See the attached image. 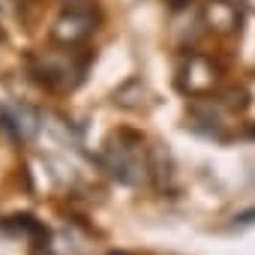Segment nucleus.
<instances>
[{
	"label": "nucleus",
	"instance_id": "nucleus-7",
	"mask_svg": "<svg viewBox=\"0 0 255 255\" xmlns=\"http://www.w3.org/2000/svg\"><path fill=\"white\" fill-rule=\"evenodd\" d=\"M3 231H12V234H33V237L45 240V228H42V222L33 219L30 213H18V216L3 219Z\"/></svg>",
	"mask_w": 255,
	"mask_h": 255
},
{
	"label": "nucleus",
	"instance_id": "nucleus-9",
	"mask_svg": "<svg viewBox=\"0 0 255 255\" xmlns=\"http://www.w3.org/2000/svg\"><path fill=\"white\" fill-rule=\"evenodd\" d=\"M168 3H174V6H177V3H183V0H168Z\"/></svg>",
	"mask_w": 255,
	"mask_h": 255
},
{
	"label": "nucleus",
	"instance_id": "nucleus-4",
	"mask_svg": "<svg viewBox=\"0 0 255 255\" xmlns=\"http://www.w3.org/2000/svg\"><path fill=\"white\" fill-rule=\"evenodd\" d=\"M93 30H96V15H93V9L69 6V9L54 21L51 39L60 42V45H78V42H84Z\"/></svg>",
	"mask_w": 255,
	"mask_h": 255
},
{
	"label": "nucleus",
	"instance_id": "nucleus-6",
	"mask_svg": "<svg viewBox=\"0 0 255 255\" xmlns=\"http://www.w3.org/2000/svg\"><path fill=\"white\" fill-rule=\"evenodd\" d=\"M3 126H9V129L18 135V138H30L36 135L39 129V117L27 108V105H12V108H3Z\"/></svg>",
	"mask_w": 255,
	"mask_h": 255
},
{
	"label": "nucleus",
	"instance_id": "nucleus-3",
	"mask_svg": "<svg viewBox=\"0 0 255 255\" xmlns=\"http://www.w3.org/2000/svg\"><path fill=\"white\" fill-rule=\"evenodd\" d=\"M177 84H180V90L189 93V96H207V93H213L216 84H219V66H216L210 57H204V54H189V57H183V63H180Z\"/></svg>",
	"mask_w": 255,
	"mask_h": 255
},
{
	"label": "nucleus",
	"instance_id": "nucleus-2",
	"mask_svg": "<svg viewBox=\"0 0 255 255\" xmlns=\"http://www.w3.org/2000/svg\"><path fill=\"white\" fill-rule=\"evenodd\" d=\"M84 66L87 57H81L75 45H63V51H42L30 60L33 75L54 90H72L84 78Z\"/></svg>",
	"mask_w": 255,
	"mask_h": 255
},
{
	"label": "nucleus",
	"instance_id": "nucleus-5",
	"mask_svg": "<svg viewBox=\"0 0 255 255\" xmlns=\"http://www.w3.org/2000/svg\"><path fill=\"white\" fill-rule=\"evenodd\" d=\"M201 18L216 33H234L240 27V9L231 0H207L204 9H201Z\"/></svg>",
	"mask_w": 255,
	"mask_h": 255
},
{
	"label": "nucleus",
	"instance_id": "nucleus-10",
	"mask_svg": "<svg viewBox=\"0 0 255 255\" xmlns=\"http://www.w3.org/2000/svg\"><path fill=\"white\" fill-rule=\"evenodd\" d=\"M0 123H3V108H0Z\"/></svg>",
	"mask_w": 255,
	"mask_h": 255
},
{
	"label": "nucleus",
	"instance_id": "nucleus-1",
	"mask_svg": "<svg viewBox=\"0 0 255 255\" xmlns=\"http://www.w3.org/2000/svg\"><path fill=\"white\" fill-rule=\"evenodd\" d=\"M105 168L120 180V183H129L138 186L153 174V159L144 150V138L138 132L129 129H120L105 141Z\"/></svg>",
	"mask_w": 255,
	"mask_h": 255
},
{
	"label": "nucleus",
	"instance_id": "nucleus-8",
	"mask_svg": "<svg viewBox=\"0 0 255 255\" xmlns=\"http://www.w3.org/2000/svg\"><path fill=\"white\" fill-rule=\"evenodd\" d=\"M234 219H237L240 225H252V222H255V207H252V210H243V213H237Z\"/></svg>",
	"mask_w": 255,
	"mask_h": 255
}]
</instances>
